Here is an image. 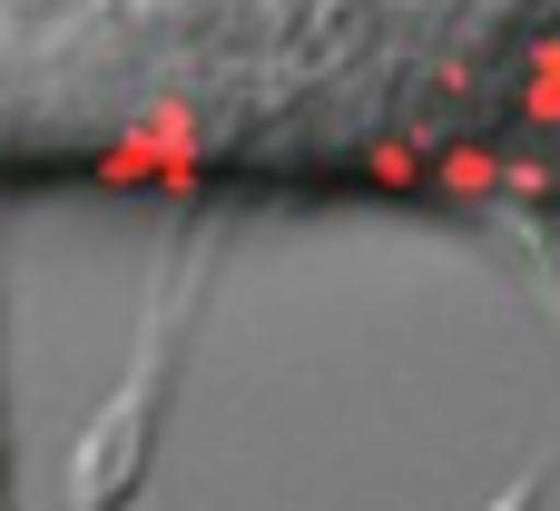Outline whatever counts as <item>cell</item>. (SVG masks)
I'll return each instance as SVG.
<instances>
[{"instance_id": "obj_1", "label": "cell", "mask_w": 560, "mask_h": 511, "mask_svg": "<svg viewBox=\"0 0 560 511\" xmlns=\"http://www.w3.org/2000/svg\"><path fill=\"white\" fill-rule=\"evenodd\" d=\"M0 177L560 197V0H0Z\"/></svg>"}]
</instances>
